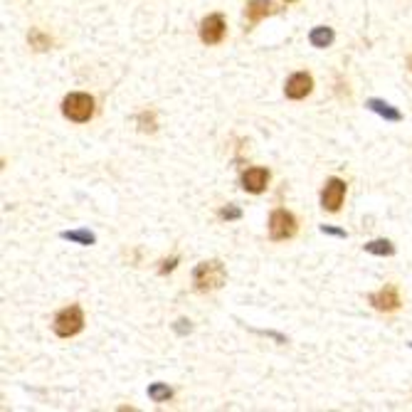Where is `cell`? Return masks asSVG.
I'll use <instances>...</instances> for the list:
<instances>
[{
    "label": "cell",
    "mask_w": 412,
    "mask_h": 412,
    "mask_svg": "<svg viewBox=\"0 0 412 412\" xmlns=\"http://www.w3.org/2000/svg\"><path fill=\"white\" fill-rule=\"evenodd\" d=\"M62 240H69V242H77V244L89 247V244L96 242V235L89 232V230H67V232H62Z\"/></svg>",
    "instance_id": "13"
},
{
    "label": "cell",
    "mask_w": 412,
    "mask_h": 412,
    "mask_svg": "<svg viewBox=\"0 0 412 412\" xmlns=\"http://www.w3.org/2000/svg\"><path fill=\"white\" fill-rule=\"evenodd\" d=\"M408 67H410V72H412V57H410V60H408Z\"/></svg>",
    "instance_id": "22"
},
{
    "label": "cell",
    "mask_w": 412,
    "mask_h": 412,
    "mask_svg": "<svg viewBox=\"0 0 412 412\" xmlns=\"http://www.w3.org/2000/svg\"><path fill=\"white\" fill-rule=\"evenodd\" d=\"M311 89H314V77L309 72H297V74H292V77L287 79V84H284V94H287V99H294V101H299V99H307L309 94H311Z\"/></svg>",
    "instance_id": "7"
},
{
    "label": "cell",
    "mask_w": 412,
    "mask_h": 412,
    "mask_svg": "<svg viewBox=\"0 0 412 412\" xmlns=\"http://www.w3.org/2000/svg\"><path fill=\"white\" fill-rule=\"evenodd\" d=\"M366 252L376 257H390L395 254V244L390 242V240H373V242L366 244Z\"/></svg>",
    "instance_id": "14"
},
{
    "label": "cell",
    "mask_w": 412,
    "mask_h": 412,
    "mask_svg": "<svg viewBox=\"0 0 412 412\" xmlns=\"http://www.w3.org/2000/svg\"><path fill=\"white\" fill-rule=\"evenodd\" d=\"M173 329H175V334L185 336V334H190V329H192V326H190V321H188V319H178V321H175V326H173Z\"/></svg>",
    "instance_id": "19"
},
{
    "label": "cell",
    "mask_w": 412,
    "mask_h": 412,
    "mask_svg": "<svg viewBox=\"0 0 412 412\" xmlns=\"http://www.w3.org/2000/svg\"><path fill=\"white\" fill-rule=\"evenodd\" d=\"M220 217L222 220H240L242 217V210H240L237 205H225V207H220Z\"/></svg>",
    "instance_id": "18"
},
{
    "label": "cell",
    "mask_w": 412,
    "mask_h": 412,
    "mask_svg": "<svg viewBox=\"0 0 412 412\" xmlns=\"http://www.w3.org/2000/svg\"><path fill=\"white\" fill-rule=\"evenodd\" d=\"M138 126H141V131H156V116L143 111V114H138Z\"/></svg>",
    "instance_id": "17"
},
{
    "label": "cell",
    "mask_w": 412,
    "mask_h": 412,
    "mask_svg": "<svg viewBox=\"0 0 412 412\" xmlns=\"http://www.w3.org/2000/svg\"><path fill=\"white\" fill-rule=\"evenodd\" d=\"M52 329H55V334L60 336V339H72V336H77L79 331L84 329V311L82 307H67L62 309L60 314L55 316V324H52Z\"/></svg>",
    "instance_id": "3"
},
{
    "label": "cell",
    "mask_w": 412,
    "mask_h": 412,
    "mask_svg": "<svg viewBox=\"0 0 412 412\" xmlns=\"http://www.w3.org/2000/svg\"><path fill=\"white\" fill-rule=\"evenodd\" d=\"M277 10H279V8H277L272 0H249L247 8H244V13H247L249 23H259L262 18H267V15H274Z\"/></svg>",
    "instance_id": "10"
},
{
    "label": "cell",
    "mask_w": 412,
    "mask_h": 412,
    "mask_svg": "<svg viewBox=\"0 0 412 412\" xmlns=\"http://www.w3.org/2000/svg\"><path fill=\"white\" fill-rule=\"evenodd\" d=\"M368 302L373 304V309H378V311H385V314H390V311H398L400 309V292H398V287H393V284H388V287H383L381 292H373L371 297H368Z\"/></svg>",
    "instance_id": "8"
},
{
    "label": "cell",
    "mask_w": 412,
    "mask_h": 412,
    "mask_svg": "<svg viewBox=\"0 0 412 412\" xmlns=\"http://www.w3.org/2000/svg\"><path fill=\"white\" fill-rule=\"evenodd\" d=\"M309 42H311L314 47H319V50H324V47H329L331 42H334V30L326 28V25H319V28L309 32Z\"/></svg>",
    "instance_id": "12"
},
{
    "label": "cell",
    "mask_w": 412,
    "mask_h": 412,
    "mask_svg": "<svg viewBox=\"0 0 412 412\" xmlns=\"http://www.w3.org/2000/svg\"><path fill=\"white\" fill-rule=\"evenodd\" d=\"M321 232H324V235H334V237H346V230L331 227V225H321Z\"/></svg>",
    "instance_id": "21"
},
{
    "label": "cell",
    "mask_w": 412,
    "mask_h": 412,
    "mask_svg": "<svg viewBox=\"0 0 412 412\" xmlns=\"http://www.w3.org/2000/svg\"><path fill=\"white\" fill-rule=\"evenodd\" d=\"M368 109L371 111H376L378 116H383L385 121H393V124H398V121H403V114H400L395 106H390L388 101H383V99H368Z\"/></svg>",
    "instance_id": "11"
},
{
    "label": "cell",
    "mask_w": 412,
    "mask_h": 412,
    "mask_svg": "<svg viewBox=\"0 0 412 412\" xmlns=\"http://www.w3.org/2000/svg\"><path fill=\"white\" fill-rule=\"evenodd\" d=\"M297 235V217L289 210H274L269 215V237L274 242H284V240H292Z\"/></svg>",
    "instance_id": "4"
},
{
    "label": "cell",
    "mask_w": 412,
    "mask_h": 412,
    "mask_svg": "<svg viewBox=\"0 0 412 412\" xmlns=\"http://www.w3.org/2000/svg\"><path fill=\"white\" fill-rule=\"evenodd\" d=\"M28 42H30V47H32V50H37V52L50 50V47H52V37H50V35H45V32H42V30H37V28H32V30H30Z\"/></svg>",
    "instance_id": "15"
},
{
    "label": "cell",
    "mask_w": 412,
    "mask_h": 412,
    "mask_svg": "<svg viewBox=\"0 0 412 412\" xmlns=\"http://www.w3.org/2000/svg\"><path fill=\"white\" fill-rule=\"evenodd\" d=\"M148 398H151L153 403H165V400L173 398V390L165 383H153L151 388H148Z\"/></svg>",
    "instance_id": "16"
},
{
    "label": "cell",
    "mask_w": 412,
    "mask_h": 412,
    "mask_svg": "<svg viewBox=\"0 0 412 412\" xmlns=\"http://www.w3.org/2000/svg\"><path fill=\"white\" fill-rule=\"evenodd\" d=\"M175 264H178V257H173V259H165V262H160V274H168V272H173L175 269Z\"/></svg>",
    "instance_id": "20"
},
{
    "label": "cell",
    "mask_w": 412,
    "mask_h": 412,
    "mask_svg": "<svg viewBox=\"0 0 412 412\" xmlns=\"http://www.w3.org/2000/svg\"><path fill=\"white\" fill-rule=\"evenodd\" d=\"M225 279H227V272H225V264L220 259L200 262L192 272V284H195L197 292H215L225 284Z\"/></svg>",
    "instance_id": "1"
},
{
    "label": "cell",
    "mask_w": 412,
    "mask_h": 412,
    "mask_svg": "<svg viewBox=\"0 0 412 412\" xmlns=\"http://www.w3.org/2000/svg\"><path fill=\"white\" fill-rule=\"evenodd\" d=\"M287 3H294V0H287Z\"/></svg>",
    "instance_id": "23"
},
{
    "label": "cell",
    "mask_w": 412,
    "mask_h": 412,
    "mask_svg": "<svg viewBox=\"0 0 412 412\" xmlns=\"http://www.w3.org/2000/svg\"><path fill=\"white\" fill-rule=\"evenodd\" d=\"M267 185H269V170L267 168H247L242 173V188L247 192H254V195H259V192L267 190Z\"/></svg>",
    "instance_id": "9"
},
{
    "label": "cell",
    "mask_w": 412,
    "mask_h": 412,
    "mask_svg": "<svg viewBox=\"0 0 412 412\" xmlns=\"http://www.w3.org/2000/svg\"><path fill=\"white\" fill-rule=\"evenodd\" d=\"M410 346H412V344H410Z\"/></svg>",
    "instance_id": "24"
},
{
    "label": "cell",
    "mask_w": 412,
    "mask_h": 412,
    "mask_svg": "<svg viewBox=\"0 0 412 412\" xmlns=\"http://www.w3.org/2000/svg\"><path fill=\"white\" fill-rule=\"evenodd\" d=\"M225 32H227V25H225V18L220 13L207 15L200 23V40L205 42V45H220Z\"/></svg>",
    "instance_id": "6"
},
{
    "label": "cell",
    "mask_w": 412,
    "mask_h": 412,
    "mask_svg": "<svg viewBox=\"0 0 412 412\" xmlns=\"http://www.w3.org/2000/svg\"><path fill=\"white\" fill-rule=\"evenodd\" d=\"M62 114L74 124H84V121H89L94 116V99L82 92L67 94L62 101Z\"/></svg>",
    "instance_id": "2"
},
{
    "label": "cell",
    "mask_w": 412,
    "mask_h": 412,
    "mask_svg": "<svg viewBox=\"0 0 412 412\" xmlns=\"http://www.w3.org/2000/svg\"><path fill=\"white\" fill-rule=\"evenodd\" d=\"M346 197V180L341 178H329L321 190V207L329 212H339L341 205H344Z\"/></svg>",
    "instance_id": "5"
}]
</instances>
